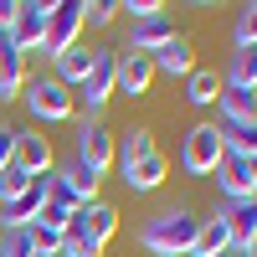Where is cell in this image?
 <instances>
[{"instance_id":"5bb4252c","label":"cell","mask_w":257,"mask_h":257,"mask_svg":"<svg viewBox=\"0 0 257 257\" xmlns=\"http://www.w3.org/2000/svg\"><path fill=\"white\" fill-rule=\"evenodd\" d=\"M175 36V21L170 16H149V21H128V47L123 52H144V57H155L165 41Z\"/></svg>"},{"instance_id":"52a82bcc","label":"cell","mask_w":257,"mask_h":257,"mask_svg":"<svg viewBox=\"0 0 257 257\" xmlns=\"http://www.w3.org/2000/svg\"><path fill=\"white\" fill-rule=\"evenodd\" d=\"M77 31H82V0H57L47 11V31H41V52L62 57L67 47H77Z\"/></svg>"},{"instance_id":"ffe728a7","label":"cell","mask_w":257,"mask_h":257,"mask_svg":"<svg viewBox=\"0 0 257 257\" xmlns=\"http://www.w3.org/2000/svg\"><path fill=\"white\" fill-rule=\"evenodd\" d=\"M216 118H237V123H257V93L252 88H226L216 98Z\"/></svg>"},{"instance_id":"603a6c76","label":"cell","mask_w":257,"mask_h":257,"mask_svg":"<svg viewBox=\"0 0 257 257\" xmlns=\"http://www.w3.org/2000/svg\"><path fill=\"white\" fill-rule=\"evenodd\" d=\"M0 257H36V247H31V231H26V226L0 231Z\"/></svg>"},{"instance_id":"6da1fadb","label":"cell","mask_w":257,"mask_h":257,"mask_svg":"<svg viewBox=\"0 0 257 257\" xmlns=\"http://www.w3.org/2000/svg\"><path fill=\"white\" fill-rule=\"evenodd\" d=\"M196 237H201V216L190 206H165L139 226V247L155 257H190Z\"/></svg>"},{"instance_id":"277c9868","label":"cell","mask_w":257,"mask_h":257,"mask_svg":"<svg viewBox=\"0 0 257 257\" xmlns=\"http://www.w3.org/2000/svg\"><path fill=\"white\" fill-rule=\"evenodd\" d=\"M41 185H47L52 206H67V211H82L98 201V180L82 175L77 165H52V175H41Z\"/></svg>"},{"instance_id":"d6986e66","label":"cell","mask_w":257,"mask_h":257,"mask_svg":"<svg viewBox=\"0 0 257 257\" xmlns=\"http://www.w3.org/2000/svg\"><path fill=\"white\" fill-rule=\"evenodd\" d=\"M88 67H93V47H82V41L67 47L62 57H52V77L62 82V88H77V82L88 77Z\"/></svg>"},{"instance_id":"83f0119b","label":"cell","mask_w":257,"mask_h":257,"mask_svg":"<svg viewBox=\"0 0 257 257\" xmlns=\"http://www.w3.org/2000/svg\"><path fill=\"white\" fill-rule=\"evenodd\" d=\"M36 221H47V226H57V231H67V226H72V211H67V206H52V201H47Z\"/></svg>"},{"instance_id":"8992f818","label":"cell","mask_w":257,"mask_h":257,"mask_svg":"<svg viewBox=\"0 0 257 257\" xmlns=\"http://www.w3.org/2000/svg\"><path fill=\"white\" fill-rule=\"evenodd\" d=\"M113 139L118 134H108L103 123H77V155H72V165L82 170V175L103 180L108 165H113Z\"/></svg>"},{"instance_id":"836d02e7","label":"cell","mask_w":257,"mask_h":257,"mask_svg":"<svg viewBox=\"0 0 257 257\" xmlns=\"http://www.w3.org/2000/svg\"><path fill=\"white\" fill-rule=\"evenodd\" d=\"M36 257H41V252H36Z\"/></svg>"},{"instance_id":"7a4b0ae2","label":"cell","mask_w":257,"mask_h":257,"mask_svg":"<svg viewBox=\"0 0 257 257\" xmlns=\"http://www.w3.org/2000/svg\"><path fill=\"white\" fill-rule=\"evenodd\" d=\"M118 231V211L108 206V201H93V206H82V211H72V226H67V247H77L82 257H98L103 247H108V237Z\"/></svg>"},{"instance_id":"4fadbf2b","label":"cell","mask_w":257,"mask_h":257,"mask_svg":"<svg viewBox=\"0 0 257 257\" xmlns=\"http://www.w3.org/2000/svg\"><path fill=\"white\" fill-rule=\"evenodd\" d=\"M41 206H47V185H31V190H21V196L11 201H0V231H16V226H31L41 216Z\"/></svg>"},{"instance_id":"5b68a950","label":"cell","mask_w":257,"mask_h":257,"mask_svg":"<svg viewBox=\"0 0 257 257\" xmlns=\"http://www.w3.org/2000/svg\"><path fill=\"white\" fill-rule=\"evenodd\" d=\"M221 155H226V149H221V139H216L211 123H190L185 128V139H180V170H185V175H196V180L216 175Z\"/></svg>"},{"instance_id":"2e32d148","label":"cell","mask_w":257,"mask_h":257,"mask_svg":"<svg viewBox=\"0 0 257 257\" xmlns=\"http://www.w3.org/2000/svg\"><path fill=\"white\" fill-rule=\"evenodd\" d=\"M21 88H26V57H21L11 47V36L0 31V103L21 98Z\"/></svg>"},{"instance_id":"9a60e30c","label":"cell","mask_w":257,"mask_h":257,"mask_svg":"<svg viewBox=\"0 0 257 257\" xmlns=\"http://www.w3.org/2000/svg\"><path fill=\"white\" fill-rule=\"evenodd\" d=\"M149 62H155V72H165V77H190V72H196L190 36H185V31H175V36H170V41H165V47L149 57Z\"/></svg>"},{"instance_id":"44dd1931","label":"cell","mask_w":257,"mask_h":257,"mask_svg":"<svg viewBox=\"0 0 257 257\" xmlns=\"http://www.w3.org/2000/svg\"><path fill=\"white\" fill-rule=\"evenodd\" d=\"M165 170H170V165H165V155L155 149V155H144V160L123 175V185L134 190V196H149V190H160V185H165Z\"/></svg>"},{"instance_id":"cb8c5ba5","label":"cell","mask_w":257,"mask_h":257,"mask_svg":"<svg viewBox=\"0 0 257 257\" xmlns=\"http://www.w3.org/2000/svg\"><path fill=\"white\" fill-rule=\"evenodd\" d=\"M231 36H237V47H257V0L237 11V26H231Z\"/></svg>"},{"instance_id":"484cf974","label":"cell","mask_w":257,"mask_h":257,"mask_svg":"<svg viewBox=\"0 0 257 257\" xmlns=\"http://www.w3.org/2000/svg\"><path fill=\"white\" fill-rule=\"evenodd\" d=\"M118 16V0H93V6H82V26H113Z\"/></svg>"},{"instance_id":"7402d4cb","label":"cell","mask_w":257,"mask_h":257,"mask_svg":"<svg viewBox=\"0 0 257 257\" xmlns=\"http://www.w3.org/2000/svg\"><path fill=\"white\" fill-rule=\"evenodd\" d=\"M216 98H221V72L216 67H196L185 77V103L190 108H211Z\"/></svg>"},{"instance_id":"30bf717a","label":"cell","mask_w":257,"mask_h":257,"mask_svg":"<svg viewBox=\"0 0 257 257\" xmlns=\"http://www.w3.org/2000/svg\"><path fill=\"white\" fill-rule=\"evenodd\" d=\"M216 190L226 201H247L252 190H257V180H252V160H242V155H221V165H216Z\"/></svg>"},{"instance_id":"1f68e13d","label":"cell","mask_w":257,"mask_h":257,"mask_svg":"<svg viewBox=\"0 0 257 257\" xmlns=\"http://www.w3.org/2000/svg\"><path fill=\"white\" fill-rule=\"evenodd\" d=\"M242 257H257V242H247V247H242Z\"/></svg>"},{"instance_id":"ba28073f","label":"cell","mask_w":257,"mask_h":257,"mask_svg":"<svg viewBox=\"0 0 257 257\" xmlns=\"http://www.w3.org/2000/svg\"><path fill=\"white\" fill-rule=\"evenodd\" d=\"M47 0H21L16 6V21H11V47L21 52V57H31V52H41V31H47Z\"/></svg>"},{"instance_id":"9c48e42d","label":"cell","mask_w":257,"mask_h":257,"mask_svg":"<svg viewBox=\"0 0 257 257\" xmlns=\"http://www.w3.org/2000/svg\"><path fill=\"white\" fill-rule=\"evenodd\" d=\"M149 82H155V62L144 52H118V72H113V93L123 98H144Z\"/></svg>"},{"instance_id":"ac0fdd59","label":"cell","mask_w":257,"mask_h":257,"mask_svg":"<svg viewBox=\"0 0 257 257\" xmlns=\"http://www.w3.org/2000/svg\"><path fill=\"white\" fill-rule=\"evenodd\" d=\"M226 252H231V231L221 221V211H211V216H201V237L190 247V257H226Z\"/></svg>"},{"instance_id":"4dcf8cb0","label":"cell","mask_w":257,"mask_h":257,"mask_svg":"<svg viewBox=\"0 0 257 257\" xmlns=\"http://www.w3.org/2000/svg\"><path fill=\"white\" fill-rule=\"evenodd\" d=\"M57 257H82V252H77V247H67V242H62V252H57Z\"/></svg>"},{"instance_id":"4316f807","label":"cell","mask_w":257,"mask_h":257,"mask_svg":"<svg viewBox=\"0 0 257 257\" xmlns=\"http://www.w3.org/2000/svg\"><path fill=\"white\" fill-rule=\"evenodd\" d=\"M118 11H128V21H149V16H165V0H128Z\"/></svg>"},{"instance_id":"f1b7e54d","label":"cell","mask_w":257,"mask_h":257,"mask_svg":"<svg viewBox=\"0 0 257 257\" xmlns=\"http://www.w3.org/2000/svg\"><path fill=\"white\" fill-rule=\"evenodd\" d=\"M11 160H16V128H11V123H0V170H6Z\"/></svg>"},{"instance_id":"e0dca14e","label":"cell","mask_w":257,"mask_h":257,"mask_svg":"<svg viewBox=\"0 0 257 257\" xmlns=\"http://www.w3.org/2000/svg\"><path fill=\"white\" fill-rule=\"evenodd\" d=\"M144 155H155V134H149V128H128V134L113 139V165H118V175H128Z\"/></svg>"},{"instance_id":"d4e9b609","label":"cell","mask_w":257,"mask_h":257,"mask_svg":"<svg viewBox=\"0 0 257 257\" xmlns=\"http://www.w3.org/2000/svg\"><path fill=\"white\" fill-rule=\"evenodd\" d=\"M36 180L26 175V170H21V165H6V170H0V201H11V196H21V190H31Z\"/></svg>"},{"instance_id":"8fae6325","label":"cell","mask_w":257,"mask_h":257,"mask_svg":"<svg viewBox=\"0 0 257 257\" xmlns=\"http://www.w3.org/2000/svg\"><path fill=\"white\" fill-rule=\"evenodd\" d=\"M216 211H221V221L231 231V252H242L247 242H257V190H252L247 201H226Z\"/></svg>"},{"instance_id":"7c38bea8","label":"cell","mask_w":257,"mask_h":257,"mask_svg":"<svg viewBox=\"0 0 257 257\" xmlns=\"http://www.w3.org/2000/svg\"><path fill=\"white\" fill-rule=\"evenodd\" d=\"M11 165H21L31 180H41V175H52V144H47V134H31V128H16V160Z\"/></svg>"},{"instance_id":"3957f363","label":"cell","mask_w":257,"mask_h":257,"mask_svg":"<svg viewBox=\"0 0 257 257\" xmlns=\"http://www.w3.org/2000/svg\"><path fill=\"white\" fill-rule=\"evenodd\" d=\"M21 103H26V113H31L36 123H62V118H72V88H62L57 77H26Z\"/></svg>"},{"instance_id":"f546056e","label":"cell","mask_w":257,"mask_h":257,"mask_svg":"<svg viewBox=\"0 0 257 257\" xmlns=\"http://www.w3.org/2000/svg\"><path fill=\"white\" fill-rule=\"evenodd\" d=\"M16 6H21V0H0V31H11V21H16Z\"/></svg>"},{"instance_id":"d6a6232c","label":"cell","mask_w":257,"mask_h":257,"mask_svg":"<svg viewBox=\"0 0 257 257\" xmlns=\"http://www.w3.org/2000/svg\"><path fill=\"white\" fill-rule=\"evenodd\" d=\"M226 257H242V252H226Z\"/></svg>"}]
</instances>
